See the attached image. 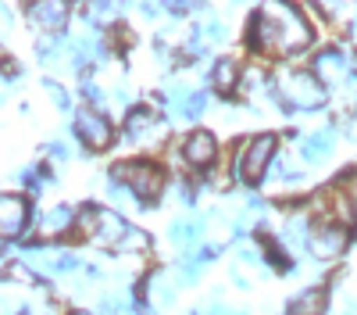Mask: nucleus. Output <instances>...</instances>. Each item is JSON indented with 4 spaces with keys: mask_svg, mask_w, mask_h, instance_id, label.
Wrapping results in <instances>:
<instances>
[{
    "mask_svg": "<svg viewBox=\"0 0 357 315\" xmlns=\"http://www.w3.org/2000/svg\"><path fill=\"white\" fill-rule=\"evenodd\" d=\"M29 222V205L25 197H15L8 193L4 200H0V229H4V237H18L22 229Z\"/></svg>",
    "mask_w": 357,
    "mask_h": 315,
    "instance_id": "nucleus-9",
    "label": "nucleus"
},
{
    "mask_svg": "<svg viewBox=\"0 0 357 315\" xmlns=\"http://www.w3.org/2000/svg\"><path fill=\"white\" fill-rule=\"evenodd\" d=\"M325 308H329V294L321 286H311L286 305V315H325Z\"/></svg>",
    "mask_w": 357,
    "mask_h": 315,
    "instance_id": "nucleus-11",
    "label": "nucleus"
},
{
    "mask_svg": "<svg viewBox=\"0 0 357 315\" xmlns=\"http://www.w3.org/2000/svg\"><path fill=\"white\" fill-rule=\"evenodd\" d=\"M186 161L190 165H197V168H204V165H211L215 161V154H218V143H215V136L211 133H193V136H186Z\"/></svg>",
    "mask_w": 357,
    "mask_h": 315,
    "instance_id": "nucleus-10",
    "label": "nucleus"
},
{
    "mask_svg": "<svg viewBox=\"0 0 357 315\" xmlns=\"http://www.w3.org/2000/svg\"><path fill=\"white\" fill-rule=\"evenodd\" d=\"M347 72H350V61H347V54L336 50V47L321 50V54L314 57V75H318L321 86H336V82H343Z\"/></svg>",
    "mask_w": 357,
    "mask_h": 315,
    "instance_id": "nucleus-8",
    "label": "nucleus"
},
{
    "mask_svg": "<svg viewBox=\"0 0 357 315\" xmlns=\"http://www.w3.org/2000/svg\"><path fill=\"white\" fill-rule=\"evenodd\" d=\"M343 244H347V226H340V222L314 226V229H311V240H307L311 254H318V258H333V254H340Z\"/></svg>",
    "mask_w": 357,
    "mask_h": 315,
    "instance_id": "nucleus-7",
    "label": "nucleus"
},
{
    "mask_svg": "<svg viewBox=\"0 0 357 315\" xmlns=\"http://www.w3.org/2000/svg\"><path fill=\"white\" fill-rule=\"evenodd\" d=\"M175 108L183 111L186 119H200V115H204V108H207V97H204V94H186V97L178 101Z\"/></svg>",
    "mask_w": 357,
    "mask_h": 315,
    "instance_id": "nucleus-19",
    "label": "nucleus"
},
{
    "mask_svg": "<svg viewBox=\"0 0 357 315\" xmlns=\"http://www.w3.org/2000/svg\"><path fill=\"white\" fill-rule=\"evenodd\" d=\"M154 129H161V119H158L151 108L129 111V119H126V136H129V140H146Z\"/></svg>",
    "mask_w": 357,
    "mask_h": 315,
    "instance_id": "nucleus-14",
    "label": "nucleus"
},
{
    "mask_svg": "<svg viewBox=\"0 0 357 315\" xmlns=\"http://www.w3.org/2000/svg\"><path fill=\"white\" fill-rule=\"evenodd\" d=\"M29 18H33L36 25L54 29V33H57V29L65 25V18H68V4H61V0H54V4H50V0H40V4L29 8Z\"/></svg>",
    "mask_w": 357,
    "mask_h": 315,
    "instance_id": "nucleus-12",
    "label": "nucleus"
},
{
    "mask_svg": "<svg viewBox=\"0 0 357 315\" xmlns=\"http://www.w3.org/2000/svg\"><path fill=\"white\" fill-rule=\"evenodd\" d=\"M207 36H211V40H222V36H225V29H222L218 22H211V25H207Z\"/></svg>",
    "mask_w": 357,
    "mask_h": 315,
    "instance_id": "nucleus-23",
    "label": "nucleus"
},
{
    "mask_svg": "<svg viewBox=\"0 0 357 315\" xmlns=\"http://www.w3.org/2000/svg\"><path fill=\"white\" fill-rule=\"evenodd\" d=\"M236 82H240V68H236V61L222 57V61L215 65V86H218V94H232Z\"/></svg>",
    "mask_w": 357,
    "mask_h": 315,
    "instance_id": "nucleus-18",
    "label": "nucleus"
},
{
    "mask_svg": "<svg viewBox=\"0 0 357 315\" xmlns=\"http://www.w3.org/2000/svg\"><path fill=\"white\" fill-rule=\"evenodd\" d=\"M114 180L126 183L143 200H154L165 190V172L158 165H151V161H122V165H114Z\"/></svg>",
    "mask_w": 357,
    "mask_h": 315,
    "instance_id": "nucleus-3",
    "label": "nucleus"
},
{
    "mask_svg": "<svg viewBox=\"0 0 357 315\" xmlns=\"http://www.w3.org/2000/svg\"><path fill=\"white\" fill-rule=\"evenodd\" d=\"M79 222H82V233L86 237H93L107 247H118L122 240H129V226L122 215H114V212H97V208H86L79 212Z\"/></svg>",
    "mask_w": 357,
    "mask_h": 315,
    "instance_id": "nucleus-5",
    "label": "nucleus"
},
{
    "mask_svg": "<svg viewBox=\"0 0 357 315\" xmlns=\"http://www.w3.org/2000/svg\"><path fill=\"white\" fill-rule=\"evenodd\" d=\"M72 226V212L68 208H54L40 219V233L43 237H57V233H65V229Z\"/></svg>",
    "mask_w": 357,
    "mask_h": 315,
    "instance_id": "nucleus-17",
    "label": "nucleus"
},
{
    "mask_svg": "<svg viewBox=\"0 0 357 315\" xmlns=\"http://www.w3.org/2000/svg\"><path fill=\"white\" fill-rule=\"evenodd\" d=\"M336 147V129H318L314 136H307L304 140V147H301V158L307 161V165H314V161H321V158H329V151Z\"/></svg>",
    "mask_w": 357,
    "mask_h": 315,
    "instance_id": "nucleus-13",
    "label": "nucleus"
},
{
    "mask_svg": "<svg viewBox=\"0 0 357 315\" xmlns=\"http://www.w3.org/2000/svg\"><path fill=\"white\" fill-rule=\"evenodd\" d=\"M272 154H275V136L272 133L247 140L240 147V154H236V176H240L243 183H257L264 176L268 161H272Z\"/></svg>",
    "mask_w": 357,
    "mask_h": 315,
    "instance_id": "nucleus-4",
    "label": "nucleus"
},
{
    "mask_svg": "<svg viewBox=\"0 0 357 315\" xmlns=\"http://www.w3.org/2000/svg\"><path fill=\"white\" fill-rule=\"evenodd\" d=\"M193 315H240V312H232V308H222V305H207V308H197Z\"/></svg>",
    "mask_w": 357,
    "mask_h": 315,
    "instance_id": "nucleus-20",
    "label": "nucleus"
},
{
    "mask_svg": "<svg viewBox=\"0 0 357 315\" xmlns=\"http://www.w3.org/2000/svg\"><path fill=\"white\" fill-rule=\"evenodd\" d=\"M311 43V29L293 4H261L250 25V47L268 57H286Z\"/></svg>",
    "mask_w": 357,
    "mask_h": 315,
    "instance_id": "nucleus-1",
    "label": "nucleus"
},
{
    "mask_svg": "<svg viewBox=\"0 0 357 315\" xmlns=\"http://www.w3.org/2000/svg\"><path fill=\"white\" fill-rule=\"evenodd\" d=\"M93 11H97V15H107V18H111V15H114V8H111V4H97V8H93Z\"/></svg>",
    "mask_w": 357,
    "mask_h": 315,
    "instance_id": "nucleus-24",
    "label": "nucleus"
},
{
    "mask_svg": "<svg viewBox=\"0 0 357 315\" xmlns=\"http://www.w3.org/2000/svg\"><path fill=\"white\" fill-rule=\"evenodd\" d=\"M40 57H43V61L57 57V40H40Z\"/></svg>",
    "mask_w": 357,
    "mask_h": 315,
    "instance_id": "nucleus-21",
    "label": "nucleus"
},
{
    "mask_svg": "<svg viewBox=\"0 0 357 315\" xmlns=\"http://www.w3.org/2000/svg\"><path fill=\"white\" fill-rule=\"evenodd\" d=\"M50 94H54L57 108H68V97H65V90H61V86H54V82H50Z\"/></svg>",
    "mask_w": 357,
    "mask_h": 315,
    "instance_id": "nucleus-22",
    "label": "nucleus"
},
{
    "mask_svg": "<svg viewBox=\"0 0 357 315\" xmlns=\"http://www.w3.org/2000/svg\"><path fill=\"white\" fill-rule=\"evenodd\" d=\"M275 101L289 111H311V108L325 104V86L318 82L314 72L289 68L275 79Z\"/></svg>",
    "mask_w": 357,
    "mask_h": 315,
    "instance_id": "nucleus-2",
    "label": "nucleus"
},
{
    "mask_svg": "<svg viewBox=\"0 0 357 315\" xmlns=\"http://www.w3.org/2000/svg\"><path fill=\"white\" fill-rule=\"evenodd\" d=\"M72 315H89V312H72Z\"/></svg>",
    "mask_w": 357,
    "mask_h": 315,
    "instance_id": "nucleus-26",
    "label": "nucleus"
},
{
    "mask_svg": "<svg viewBox=\"0 0 357 315\" xmlns=\"http://www.w3.org/2000/svg\"><path fill=\"white\" fill-rule=\"evenodd\" d=\"M178 247H193L200 237H204V219H178L172 226V233H168Z\"/></svg>",
    "mask_w": 357,
    "mask_h": 315,
    "instance_id": "nucleus-16",
    "label": "nucleus"
},
{
    "mask_svg": "<svg viewBox=\"0 0 357 315\" xmlns=\"http://www.w3.org/2000/svg\"><path fill=\"white\" fill-rule=\"evenodd\" d=\"M75 136L86 143V147L100 151V147H107V143H111V122L104 119V115H97V111H79Z\"/></svg>",
    "mask_w": 357,
    "mask_h": 315,
    "instance_id": "nucleus-6",
    "label": "nucleus"
},
{
    "mask_svg": "<svg viewBox=\"0 0 357 315\" xmlns=\"http://www.w3.org/2000/svg\"><path fill=\"white\" fill-rule=\"evenodd\" d=\"M146 298H151V305L165 308L175 301V279L168 272H154L151 279H146Z\"/></svg>",
    "mask_w": 357,
    "mask_h": 315,
    "instance_id": "nucleus-15",
    "label": "nucleus"
},
{
    "mask_svg": "<svg viewBox=\"0 0 357 315\" xmlns=\"http://www.w3.org/2000/svg\"><path fill=\"white\" fill-rule=\"evenodd\" d=\"M18 315H36V312H33V308H22V312H18Z\"/></svg>",
    "mask_w": 357,
    "mask_h": 315,
    "instance_id": "nucleus-25",
    "label": "nucleus"
}]
</instances>
